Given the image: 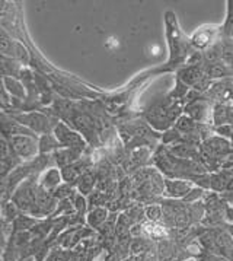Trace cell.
<instances>
[{
	"instance_id": "12",
	"label": "cell",
	"mask_w": 233,
	"mask_h": 261,
	"mask_svg": "<svg viewBox=\"0 0 233 261\" xmlns=\"http://www.w3.org/2000/svg\"><path fill=\"white\" fill-rule=\"evenodd\" d=\"M109 209L106 207H94L89 210L88 216H86V223L92 228V229H99L104 223H106V220L109 219Z\"/></svg>"
},
{
	"instance_id": "7",
	"label": "cell",
	"mask_w": 233,
	"mask_h": 261,
	"mask_svg": "<svg viewBox=\"0 0 233 261\" xmlns=\"http://www.w3.org/2000/svg\"><path fill=\"white\" fill-rule=\"evenodd\" d=\"M233 147L230 142H227L226 139L217 136H210L204 139L202 142V155L206 158H212V159H217V158L226 156L229 153H232Z\"/></svg>"
},
{
	"instance_id": "6",
	"label": "cell",
	"mask_w": 233,
	"mask_h": 261,
	"mask_svg": "<svg viewBox=\"0 0 233 261\" xmlns=\"http://www.w3.org/2000/svg\"><path fill=\"white\" fill-rule=\"evenodd\" d=\"M213 111H214V108H212V104L206 99H201V98L192 99L184 108L185 115H188L190 118H192L194 121H197L200 124L213 123Z\"/></svg>"
},
{
	"instance_id": "16",
	"label": "cell",
	"mask_w": 233,
	"mask_h": 261,
	"mask_svg": "<svg viewBox=\"0 0 233 261\" xmlns=\"http://www.w3.org/2000/svg\"><path fill=\"white\" fill-rule=\"evenodd\" d=\"M223 38L233 40V0L227 2V16L226 21L222 25Z\"/></svg>"
},
{
	"instance_id": "5",
	"label": "cell",
	"mask_w": 233,
	"mask_h": 261,
	"mask_svg": "<svg viewBox=\"0 0 233 261\" xmlns=\"http://www.w3.org/2000/svg\"><path fill=\"white\" fill-rule=\"evenodd\" d=\"M54 136L59 140L60 146L67 147V149H73L77 150L80 153H83L88 147L86 143V139L79 132H76L73 128H70L69 125L63 123V121H59V124L55 125L54 128Z\"/></svg>"
},
{
	"instance_id": "8",
	"label": "cell",
	"mask_w": 233,
	"mask_h": 261,
	"mask_svg": "<svg viewBox=\"0 0 233 261\" xmlns=\"http://www.w3.org/2000/svg\"><path fill=\"white\" fill-rule=\"evenodd\" d=\"M194 188V182L190 179H172L165 178L163 179V194L169 199H185Z\"/></svg>"
},
{
	"instance_id": "4",
	"label": "cell",
	"mask_w": 233,
	"mask_h": 261,
	"mask_svg": "<svg viewBox=\"0 0 233 261\" xmlns=\"http://www.w3.org/2000/svg\"><path fill=\"white\" fill-rule=\"evenodd\" d=\"M223 30L222 25H204L198 28L190 37L191 44L195 50H202L207 51L210 50L214 44L222 40Z\"/></svg>"
},
{
	"instance_id": "18",
	"label": "cell",
	"mask_w": 233,
	"mask_h": 261,
	"mask_svg": "<svg viewBox=\"0 0 233 261\" xmlns=\"http://www.w3.org/2000/svg\"><path fill=\"white\" fill-rule=\"evenodd\" d=\"M149 247H150V242L148 240H144V238H136V240L133 241L130 250H131L133 254H143V252L149 251Z\"/></svg>"
},
{
	"instance_id": "1",
	"label": "cell",
	"mask_w": 233,
	"mask_h": 261,
	"mask_svg": "<svg viewBox=\"0 0 233 261\" xmlns=\"http://www.w3.org/2000/svg\"><path fill=\"white\" fill-rule=\"evenodd\" d=\"M165 28H166V40L169 45V60L165 64V70H173L187 66L195 64V59H200V54L192 47L191 40L181 31L177 15L168 11L163 16Z\"/></svg>"
},
{
	"instance_id": "13",
	"label": "cell",
	"mask_w": 233,
	"mask_h": 261,
	"mask_svg": "<svg viewBox=\"0 0 233 261\" xmlns=\"http://www.w3.org/2000/svg\"><path fill=\"white\" fill-rule=\"evenodd\" d=\"M83 233H92L89 229H86L85 226H77L73 229H69L62 235V247L64 248H72L76 244H79V241L83 240Z\"/></svg>"
},
{
	"instance_id": "17",
	"label": "cell",
	"mask_w": 233,
	"mask_h": 261,
	"mask_svg": "<svg viewBox=\"0 0 233 261\" xmlns=\"http://www.w3.org/2000/svg\"><path fill=\"white\" fill-rule=\"evenodd\" d=\"M144 215L148 216L149 222L152 223H160L163 220V209L158 204H150L144 209Z\"/></svg>"
},
{
	"instance_id": "11",
	"label": "cell",
	"mask_w": 233,
	"mask_h": 261,
	"mask_svg": "<svg viewBox=\"0 0 233 261\" xmlns=\"http://www.w3.org/2000/svg\"><path fill=\"white\" fill-rule=\"evenodd\" d=\"M80 158H82L80 152L73 150V149H67V147H60L59 150H55L53 153V161L62 169L72 165L74 162H77Z\"/></svg>"
},
{
	"instance_id": "10",
	"label": "cell",
	"mask_w": 233,
	"mask_h": 261,
	"mask_svg": "<svg viewBox=\"0 0 233 261\" xmlns=\"http://www.w3.org/2000/svg\"><path fill=\"white\" fill-rule=\"evenodd\" d=\"M3 82V88L6 89V92L11 95L13 99L16 101H23L26 98V89H25V84L21 82L16 77H11V76H3L2 77Z\"/></svg>"
},
{
	"instance_id": "9",
	"label": "cell",
	"mask_w": 233,
	"mask_h": 261,
	"mask_svg": "<svg viewBox=\"0 0 233 261\" xmlns=\"http://www.w3.org/2000/svg\"><path fill=\"white\" fill-rule=\"evenodd\" d=\"M63 182L64 179L63 174H62V168L51 167L48 168V169H45V171H43L38 175V184H40V187L44 188L48 193H54Z\"/></svg>"
},
{
	"instance_id": "3",
	"label": "cell",
	"mask_w": 233,
	"mask_h": 261,
	"mask_svg": "<svg viewBox=\"0 0 233 261\" xmlns=\"http://www.w3.org/2000/svg\"><path fill=\"white\" fill-rule=\"evenodd\" d=\"M38 140H40L38 136H30V135L8 137L12 153L23 162L34 161L40 155V142Z\"/></svg>"
},
{
	"instance_id": "14",
	"label": "cell",
	"mask_w": 233,
	"mask_h": 261,
	"mask_svg": "<svg viewBox=\"0 0 233 261\" xmlns=\"http://www.w3.org/2000/svg\"><path fill=\"white\" fill-rule=\"evenodd\" d=\"M95 174L88 169L85 174L79 178V181L76 184V190L82 196H91L92 194V190L95 187Z\"/></svg>"
},
{
	"instance_id": "2",
	"label": "cell",
	"mask_w": 233,
	"mask_h": 261,
	"mask_svg": "<svg viewBox=\"0 0 233 261\" xmlns=\"http://www.w3.org/2000/svg\"><path fill=\"white\" fill-rule=\"evenodd\" d=\"M9 115L13 120H16L18 123H21L26 128H30L35 135L38 133L41 136L43 135H48V133H53L55 125L59 124V120H54V118L48 117L44 113H40V111H30V113Z\"/></svg>"
},
{
	"instance_id": "19",
	"label": "cell",
	"mask_w": 233,
	"mask_h": 261,
	"mask_svg": "<svg viewBox=\"0 0 233 261\" xmlns=\"http://www.w3.org/2000/svg\"><path fill=\"white\" fill-rule=\"evenodd\" d=\"M232 142H233V135H232Z\"/></svg>"
},
{
	"instance_id": "15",
	"label": "cell",
	"mask_w": 233,
	"mask_h": 261,
	"mask_svg": "<svg viewBox=\"0 0 233 261\" xmlns=\"http://www.w3.org/2000/svg\"><path fill=\"white\" fill-rule=\"evenodd\" d=\"M38 142H40V155H53L55 150L62 147L59 140L54 136V133L43 135Z\"/></svg>"
}]
</instances>
